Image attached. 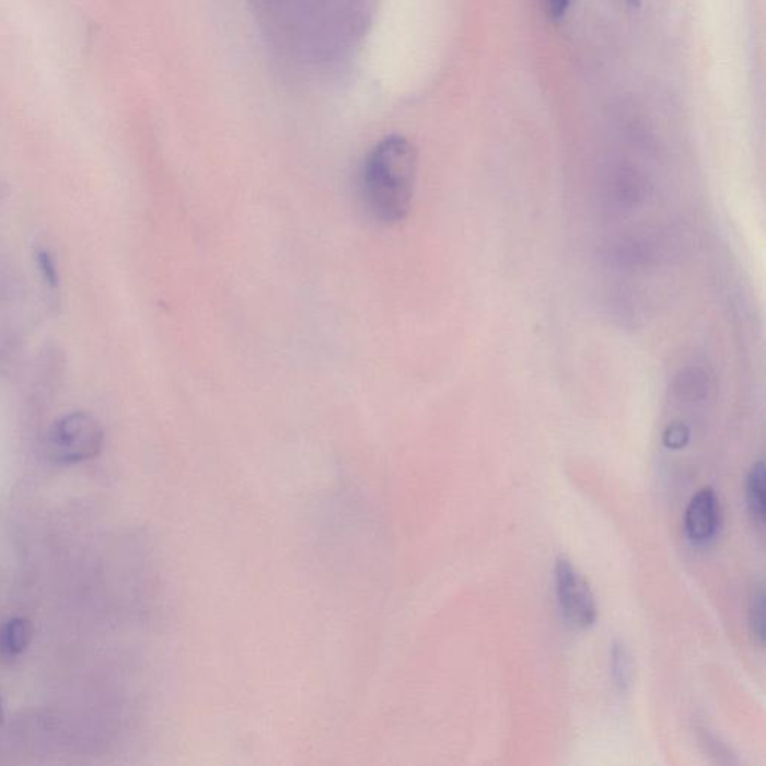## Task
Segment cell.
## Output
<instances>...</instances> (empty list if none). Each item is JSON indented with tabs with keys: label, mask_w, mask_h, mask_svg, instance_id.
<instances>
[{
	"label": "cell",
	"mask_w": 766,
	"mask_h": 766,
	"mask_svg": "<svg viewBox=\"0 0 766 766\" xmlns=\"http://www.w3.org/2000/svg\"><path fill=\"white\" fill-rule=\"evenodd\" d=\"M418 153L407 138H385L374 147L358 181V201L367 219L395 225L409 213L417 178Z\"/></svg>",
	"instance_id": "6da1fadb"
},
{
	"label": "cell",
	"mask_w": 766,
	"mask_h": 766,
	"mask_svg": "<svg viewBox=\"0 0 766 766\" xmlns=\"http://www.w3.org/2000/svg\"><path fill=\"white\" fill-rule=\"evenodd\" d=\"M104 446L100 421L85 411H73L53 423L47 438L48 455L59 464H79L95 459Z\"/></svg>",
	"instance_id": "7a4b0ae2"
},
{
	"label": "cell",
	"mask_w": 766,
	"mask_h": 766,
	"mask_svg": "<svg viewBox=\"0 0 766 766\" xmlns=\"http://www.w3.org/2000/svg\"><path fill=\"white\" fill-rule=\"evenodd\" d=\"M554 577L558 605L565 620L574 629H590L596 625L597 603L584 574L574 568L569 558L560 556L554 568Z\"/></svg>",
	"instance_id": "3957f363"
},
{
	"label": "cell",
	"mask_w": 766,
	"mask_h": 766,
	"mask_svg": "<svg viewBox=\"0 0 766 766\" xmlns=\"http://www.w3.org/2000/svg\"><path fill=\"white\" fill-rule=\"evenodd\" d=\"M684 529L688 541L698 547L715 541L720 529V503L715 488L704 487L692 497L684 515Z\"/></svg>",
	"instance_id": "277c9868"
},
{
	"label": "cell",
	"mask_w": 766,
	"mask_h": 766,
	"mask_svg": "<svg viewBox=\"0 0 766 766\" xmlns=\"http://www.w3.org/2000/svg\"><path fill=\"white\" fill-rule=\"evenodd\" d=\"M32 637H34V627L27 618H12L0 630V651L8 658L23 654L31 646Z\"/></svg>",
	"instance_id": "5b68a950"
},
{
	"label": "cell",
	"mask_w": 766,
	"mask_h": 766,
	"mask_svg": "<svg viewBox=\"0 0 766 766\" xmlns=\"http://www.w3.org/2000/svg\"><path fill=\"white\" fill-rule=\"evenodd\" d=\"M745 499L753 521L759 527L765 524V464L757 462L750 468L745 480Z\"/></svg>",
	"instance_id": "8992f818"
},
{
	"label": "cell",
	"mask_w": 766,
	"mask_h": 766,
	"mask_svg": "<svg viewBox=\"0 0 766 766\" xmlns=\"http://www.w3.org/2000/svg\"><path fill=\"white\" fill-rule=\"evenodd\" d=\"M611 674L615 686L622 694L629 692L631 682H634V660L629 648L623 641H614L611 648Z\"/></svg>",
	"instance_id": "52a82bcc"
},
{
	"label": "cell",
	"mask_w": 766,
	"mask_h": 766,
	"mask_svg": "<svg viewBox=\"0 0 766 766\" xmlns=\"http://www.w3.org/2000/svg\"><path fill=\"white\" fill-rule=\"evenodd\" d=\"M748 623L753 638L756 639L759 646L765 642V589L764 582L757 584L753 589L752 597H750L748 606Z\"/></svg>",
	"instance_id": "ba28073f"
},
{
	"label": "cell",
	"mask_w": 766,
	"mask_h": 766,
	"mask_svg": "<svg viewBox=\"0 0 766 766\" xmlns=\"http://www.w3.org/2000/svg\"><path fill=\"white\" fill-rule=\"evenodd\" d=\"M36 264H38L40 276H43L47 287L51 289L59 288V270H57L56 260L50 252L46 251V248H39L36 252Z\"/></svg>",
	"instance_id": "9c48e42d"
},
{
	"label": "cell",
	"mask_w": 766,
	"mask_h": 766,
	"mask_svg": "<svg viewBox=\"0 0 766 766\" xmlns=\"http://www.w3.org/2000/svg\"><path fill=\"white\" fill-rule=\"evenodd\" d=\"M688 430L684 426H674L666 431L665 445L671 450H682L688 442Z\"/></svg>",
	"instance_id": "30bf717a"
},
{
	"label": "cell",
	"mask_w": 766,
	"mask_h": 766,
	"mask_svg": "<svg viewBox=\"0 0 766 766\" xmlns=\"http://www.w3.org/2000/svg\"><path fill=\"white\" fill-rule=\"evenodd\" d=\"M570 0H547V8L549 14L554 19L564 18L566 11H568Z\"/></svg>",
	"instance_id": "8fae6325"
},
{
	"label": "cell",
	"mask_w": 766,
	"mask_h": 766,
	"mask_svg": "<svg viewBox=\"0 0 766 766\" xmlns=\"http://www.w3.org/2000/svg\"><path fill=\"white\" fill-rule=\"evenodd\" d=\"M3 719H5V712H3V703L2 698H0V724L3 723Z\"/></svg>",
	"instance_id": "7c38bea8"
}]
</instances>
